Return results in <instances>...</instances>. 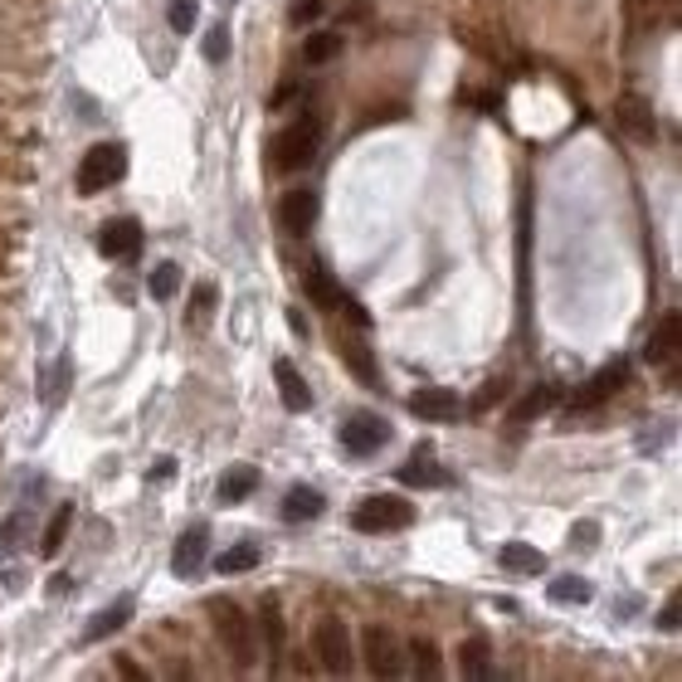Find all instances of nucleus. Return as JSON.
I'll list each match as a JSON object with an SVG mask.
<instances>
[{"label": "nucleus", "instance_id": "12", "mask_svg": "<svg viewBox=\"0 0 682 682\" xmlns=\"http://www.w3.org/2000/svg\"><path fill=\"white\" fill-rule=\"evenodd\" d=\"M678 332H682L678 312H663L653 341H648V361H653V366H668V385H678Z\"/></svg>", "mask_w": 682, "mask_h": 682}, {"label": "nucleus", "instance_id": "11", "mask_svg": "<svg viewBox=\"0 0 682 682\" xmlns=\"http://www.w3.org/2000/svg\"><path fill=\"white\" fill-rule=\"evenodd\" d=\"M614 118H619V128L634 136V142H653L658 136V118H653V108L639 98V94H624L619 102H614Z\"/></svg>", "mask_w": 682, "mask_h": 682}, {"label": "nucleus", "instance_id": "28", "mask_svg": "<svg viewBox=\"0 0 682 682\" xmlns=\"http://www.w3.org/2000/svg\"><path fill=\"white\" fill-rule=\"evenodd\" d=\"M68 521H74V507L59 503V507H54V517H50V527H44V537H40V551H44V556H59Z\"/></svg>", "mask_w": 682, "mask_h": 682}, {"label": "nucleus", "instance_id": "22", "mask_svg": "<svg viewBox=\"0 0 682 682\" xmlns=\"http://www.w3.org/2000/svg\"><path fill=\"white\" fill-rule=\"evenodd\" d=\"M551 405H556V385H531V391L512 405V425H531V419H541Z\"/></svg>", "mask_w": 682, "mask_h": 682}, {"label": "nucleus", "instance_id": "31", "mask_svg": "<svg viewBox=\"0 0 682 682\" xmlns=\"http://www.w3.org/2000/svg\"><path fill=\"white\" fill-rule=\"evenodd\" d=\"M166 20H170V30H176V34H186V30H196L200 6H196V0H170V6H166Z\"/></svg>", "mask_w": 682, "mask_h": 682}, {"label": "nucleus", "instance_id": "15", "mask_svg": "<svg viewBox=\"0 0 682 682\" xmlns=\"http://www.w3.org/2000/svg\"><path fill=\"white\" fill-rule=\"evenodd\" d=\"M337 351H341V361L351 366V375H356L366 391H381V366H375V351H371V341H361V337H341L337 341Z\"/></svg>", "mask_w": 682, "mask_h": 682}, {"label": "nucleus", "instance_id": "14", "mask_svg": "<svg viewBox=\"0 0 682 682\" xmlns=\"http://www.w3.org/2000/svg\"><path fill=\"white\" fill-rule=\"evenodd\" d=\"M142 249V224L136 220H112L98 230V254L102 258H132Z\"/></svg>", "mask_w": 682, "mask_h": 682}, {"label": "nucleus", "instance_id": "32", "mask_svg": "<svg viewBox=\"0 0 682 682\" xmlns=\"http://www.w3.org/2000/svg\"><path fill=\"white\" fill-rule=\"evenodd\" d=\"M503 395H507V381H487L483 391H477L473 400H469V409H473V415H487V409H493L497 400H503Z\"/></svg>", "mask_w": 682, "mask_h": 682}, {"label": "nucleus", "instance_id": "1", "mask_svg": "<svg viewBox=\"0 0 682 682\" xmlns=\"http://www.w3.org/2000/svg\"><path fill=\"white\" fill-rule=\"evenodd\" d=\"M317 152H322V118H317V112H302V118H293L288 128L273 136L268 162H273V170L293 176V170L312 166V162H317Z\"/></svg>", "mask_w": 682, "mask_h": 682}, {"label": "nucleus", "instance_id": "29", "mask_svg": "<svg viewBox=\"0 0 682 682\" xmlns=\"http://www.w3.org/2000/svg\"><path fill=\"white\" fill-rule=\"evenodd\" d=\"M409 653H415V673H419V678L435 682V678L443 673V658H439V648L429 644V639H415V644H409Z\"/></svg>", "mask_w": 682, "mask_h": 682}, {"label": "nucleus", "instance_id": "5", "mask_svg": "<svg viewBox=\"0 0 682 682\" xmlns=\"http://www.w3.org/2000/svg\"><path fill=\"white\" fill-rule=\"evenodd\" d=\"M312 653L327 673H337V678L351 673V663H356L351 653H356V648H351V629L337 619V614H322V619L312 624Z\"/></svg>", "mask_w": 682, "mask_h": 682}, {"label": "nucleus", "instance_id": "37", "mask_svg": "<svg viewBox=\"0 0 682 682\" xmlns=\"http://www.w3.org/2000/svg\"><path fill=\"white\" fill-rule=\"evenodd\" d=\"M678 624H682V600L673 595L663 609H658V629H663V634H678Z\"/></svg>", "mask_w": 682, "mask_h": 682}, {"label": "nucleus", "instance_id": "18", "mask_svg": "<svg viewBox=\"0 0 682 682\" xmlns=\"http://www.w3.org/2000/svg\"><path fill=\"white\" fill-rule=\"evenodd\" d=\"M459 668H463V678H473V682L493 678V648H487L483 634H469V639L459 644Z\"/></svg>", "mask_w": 682, "mask_h": 682}, {"label": "nucleus", "instance_id": "10", "mask_svg": "<svg viewBox=\"0 0 682 682\" xmlns=\"http://www.w3.org/2000/svg\"><path fill=\"white\" fill-rule=\"evenodd\" d=\"M205 541H210V531L205 527H190L176 537V551H170V575L180 580H196L205 571Z\"/></svg>", "mask_w": 682, "mask_h": 682}, {"label": "nucleus", "instance_id": "20", "mask_svg": "<svg viewBox=\"0 0 682 682\" xmlns=\"http://www.w3.org/2000/svg\"><path fill=\"white\" fill-rule=\"evenodd\" d=\"M400 483L405 487H449L453 477H449L443 463L429 459V453H415V463H405V469H400Z\"/></svg>", "mask_w": 682, "mask_h": 682}, {"label": "nucleus", "instance_id": "36", "mask_svg": "<svg viewBox=\"0 0 682 682\" xmlns=\"http://www.w3.org/2000/svg\"><path fill=\"white\" fill-rule=\"evenodd\" d=\"M20 527H25V517H20V512H15V517H10V521H6V527H0V561H6V556L15 551V541H20Z\"/></svg>", "mask_w": 682, "mask_h": 682}, {"label": "nucleus", "instance_id": "33", "mask_svg": "<svg viewBox=\"0 0 682 682\" xmlns=\"http://www.w3.org/2000/svg\"><path fill=\"white\" fill-rule=\"evenodd\" d=\"M264 629H268V653H273V668H278V658H283V619H278V609H264Z\"/></svg>", "mask_w": 682, "mask_h": 682}, {"label": "nucleus", "instance_id": "6", "mask_svg": "<svg viewBox=\"0 0 682 682\" xmlns=\"http://www.w3.org/2000/svg\"><path fill=\"white\" fill-rule=\"evenodd\" d=\"M361 653H366V668L375 678L405 673V648L395 639V629H385V624H366V629H361Z\"/></svg>", "mask_w": 682, "mask_h": 682}, {"label": "nucleus", "instance_id": "17", "mask_svg": "<svg viewBox=\"0 0 682 682\" xmlns=\"http://www.w3.org/2000/svg\"><path fill=\"white\" fill-rule=\"evenodd\" d=\"M132 605H136V600H132V595H118V600H112V605H108V609H98V614H94V619H88L84 639H88V644H102V639H108V634H118V629H122V624H128V619H132Z\"/></svg>", "mask_w": 682, "mask_h": 682}, {"label": "nucleus", "instance_id": "8", "mask_svg": "<svg viewBox=\"0 0 682 682\" xmlns=\"http://www.w3.org/2000/svg\"><path fill=\"white\" fill-rule=\"evenodd\" d=\"M409 415L429 419V425H453L463 415V400L449 391V385H425V391L409 395Z\"/></svg>", "mask_w": 682, "mask_h": 682}, {"label": "nucleus", "instance_id": "27", "mask_svg": "<svg viewBox=\"0 0 682 682\" xmlns=\"http://www.w3.org/2000/svg\"><path fill=\"white\" fill-rule=\"evenodd\" d=\"M254 487H258L254 469H230L220 477V503H244V497H254Z\"/></svg>", "mask_w": 682, "mask_h": 682}, {"label": "nucleus", "instance_id": "26", "mask_svg": "<svg viewBox=\"0 0 682 682\" xmlns=\"http://www.w3.org/2000/svg\"><path fill=\"white\" fill-rule=\"evenodd\" d=\"M546 595H551V605H585L595 590H590V580H580V575H561V580L546 585Z\"/></svg>", "mask_w": 682, "mask_h": 682}, {"label": "nucleus", "instance_id": "23", "mask_svg": "<svg viewBox=\"0 0 682 682\" xmlns=\"http://www.w3.org/2000/svg\"><path fill=\"white\" fill-rule=\"evenodd\" d=\"M258 561H264V551H258L254 541H239V546H230V551L215 556V571L220 575H244V571H254Z\"/></svg>", "mask_w": 682, "mask_h": 682}, {"label": "nucleus", "instance_id": "7", "mask_svg": "<svg viewBox=\"0 0 682 682\" xmlns=\"http://www.w3.org/2000/svg\"><path fill=\"white\" fill-rule=\"evenodd\" d=\"M385 443H391V425H385L381 415H351L346 425H341V449H346L351 459H371Z\"/></svg>", "mask_w": 682, "mask_h": 682}, {"label": "nucleus", "instance_id": "9", "mask_svg": "<svg viewBox=\"0 0 682 682\" xmlns=\"http://www.w3.org/2000/svg\"><path fill=\"white\" fill-rule=\"evenodd\" d=\"M317 210H322L317 190L312 186H298V190H288V196H283L278 220H283V230H288V234H307L317 224Z\"/></svg>", "mask_w": 682, "mask_h": 682}, {"label": "nucleus", "instance_id": "19", "mask_svg": "<svg viewBox=\"0 0 682 682\" xmlns=\"http://www.w3.org/2000/svg\"><path fill=\"white\" fill-rule=\"evenodd\" d=\"M497 561H503V571H512V575H541L546 571V556L527 541H507L503 551H497Z\"/></svg>", "mask_w": 682, "mask_h": 682}, {"label": "nucleus", "instance_id": "16", "mask_svg": "<svg viewBox=\"0 0 682 682\" xmlns=\"http://www.w3.org/2000/svg\"><path fill=\"white\" fill-rule=\"evenodd\" d=\"M273 381H278V400H283V409H293V415L312 409V391H307V381L298 375V366H293V361H273Z\"/></svg>", "mask_w": 682, "mask_h": 682}, {"label": "nucleus", "instance_id": "2", "mask_svg": "<svg viewBox=\"0 0 682 682\" xmlns=\"http://www.w3.org/2000/svg\"><path fill=\"white\" fill-rule=\"evenodd\" d=\"M210 624H215V639L224 644V653L234 658V668L239 673H249L254 668V653H258V644H254V624H249V614L234 605V600H210Z\"/></svg>", "mask_w": 682, "mask_h": 682}, {"label": "nucleus", "instance_id": "30", "mask_svg": "<svg viewBox=\"0 0 682 682\" xmlns=\"http://www.w3.org/2000/svg\"><path fill=\"white\" fill-rule=\"evenodd\" d=\"M176 288H180V268L176 264H156V273H152V298L156 302H170V298H176Z\"/></svg>", "mask_w": 682, "mask_h": 682}, {"label": "nucleus", "instance_id": "34", "mask_svg": "<svg viewBox=\"0 0 682 682\" xmlns=\"http://www.w3.org/2000/svg\"><path fill=\"white\" fill-rule=\"evenodd\" d=\"M224 54H230V34H224V25H215L210 34H205V59H210V64H220Z\"/></svg>", "mask_w": 682, "mask_h": 682}, {"label": "nucleus", "instance_id": "38", "mask_svg": "<svg viewBox=\"0 0 682 682\" xmlns=\"http://www.w3.org/2000/svg\"><path fill=\"white\" fill-rule=\"evenodd\" d=\"M595 537H600V527H595V521H580V527H575V541L585 546V551H590V546H595Z\"/></svg>", "mask_w": 682, "mask_h": 682}, {"label": "nucleus", "instance_id": "3", "mask_svg": "<svg viewBox=\"0 0 682 682\" xmlns=\"http://www.w3.org/2000/svg\"><path fill=\"white\" fill-rule=\"evenodd\" d=\"M122 176H128V146L122 142H94L84 152V162H78L74 186H78V196H98V190L118 186Z\"/></svg>", "mask_w": 682, "mask_h": 682}, {"label": "nucleus", "instance_id": "39", "mask_svg": "<svg viewBox=\"0 0 682 682\" xmlns=\"http://www.w3.org/2000/svg\"><path fill=\"white\" fill-rule=\"evenodd\" d=\"M210 307H215V288H210V283H200V288H196V312L205 317Z\"/></svg>", "mask_w": 682, "mask_h": 682}, {"label": "nucleus", "instance_id": "35", "mask_svg": "<svg viewBox=\"0 0 682 682\" xmlns=\"http://www.w3.org/2000/svg\"><path fill=\"white\" fill-rule=\"evenodd\" d=\"M317 15H322V0H293V10H288L293 25H312Z\"/></svg>", "mask_w": 682, "mask_h": 682}, {"label": "nucleus", "instance_id": "21", "mask_svg": "<svg viewBox=\"0 0 682 682\" xmlns=\"http://www.w3.org/2000/svg\"><path fill=\"white\" fill-rule=\"evenodd\" d=\"M322 512H327V497L317 493V487H302L298 483L288 497H283V517H288V521H317Z\"/></svg>", "mask_w": 682, "mask_h": 682}, {"label": "nucleus", "instance_id": "4", "mask_svg": "<svg viewBox=\"0 0 682 682\" xmlns=\"http://www.w3.org/2000/svg\"><path fill=\"white\" fill-rule=\"evenodd\" d=\"M415 521V503L409 497H391V493H375V497H361L356 512H351V527L356 531H405Z\"/></svg>", "mask_w": 682, "mask_h": 682}, {"label": "nucleus", "instance_id": "24", "mask_svg": "<svg viewBox=\"0 0 682 682\" xmlns=\"http://www.w3.org/2000/svg\"><path fill=\"white\" fill-rule=\"evenodd\" d=\"M341 54V34L337 30H312L302 40V64H312V68H322V64H332Z\"/></svg>", "mask_w": 682, "mask_h": 682}, {"label": "nucleus", "instance_id": "13", "mask_svg": "<svg viewBox=\"0 0 682 682\" xmlns=\"http://www.w3.org/2000/svg\"><path fill=\"white\" fill-rule=\"evenodd\" d=\"M624 381H629V371L614 361V366H605L600 375H590V385H580V391L571 395V409H595V405H605L614 391H624Z\"/></svg>", "mask_w": 682, "mask_h": 682}, {"label": "nucleus", "instance_id": "25", "mask_svg": "<svg viewBox=\"0 0 682 682\" xmlns=\"http://www.w3.org/2000/svg\"><path fill=\"white\" fill-rule=\"evenodd\" d=\"M302 288H307V298H312L317 307H327V312H332L337 298H341V283H332V273L327 268H307Z\"/></svg>", "mask_w": 682, "mask_h": 682}]
</instances>
